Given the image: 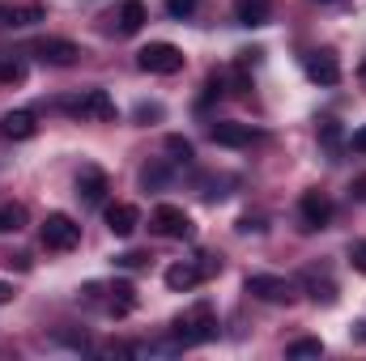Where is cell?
Here are the masks:
<instances>
[{
	"label": "cell",
	"instance_id": "obj_28",
	"mask_svg": "<svg viewBox=\"0 0 366 361\" xmlns=\"http://www.w3.org/2000/svg\"><path fill=\"white\" fill-rule=\"evenodd\" d=\"M162 115V106L158 102H145V106H137V119H158Z\"/></svg>",
	"mask_w": 366,
	"mask_h": 361
},
{
	"label": "cell",
	"instance_id": "obj_10",
	"mask_svg": "<svg viewBox=\"0 0 366 361\" xmlns=\"http://www.w3.org/2000/svg\"><path fill=\"white\" fill-rule=\"evenodd\" d=\"M47 21V9L39 0L30 4H0V30H26V26H39Z\"/></svg>",
	"mask_w": 366,
	"mask_h": 361
},
{
	"label": "cell",
	"instance_id": "obj_1",
	"mask_svg": "<svg viewBox=\"0 0 366 361\" xmlns=\"http://www.w3.org/2000/svg\"><path fill=\"white\" fill-rule=\"evenodd\" d=\"M209 340H217V315L204 302L175 319V345L179 349H187V345H209Z\"/></svg>",
	"mask_w": 366,
	"mask_h": 361
},
{
	"label": "cell",
	"instance_id": "obj_5",
	"mask_svg": "<svg viewBox=\"0 0 366 361\" xmlns=\"http://www.w3.org/2000/svg\"><path fill=\"white\" fill-rule=\"evenodd\" d=\"M69 115L77 119H94V123H111L119 111H115V98L107 90H86L77 102H69Z\"/></svg>",
	"mask_w": 366,
	"mask_h": 361
},
{
	"label": "cell",
	"instance_id": "obj_18",
	"mask_svg": "<svg viewBox=\"0 0 366 361\" xmlns=\"http://www.w3.org/2000/svg\"><path fill=\"white\" fill-rule=\"evenodd\" d=\"M132 306H137V289H132L128 280H115V285H111V298H107V310L119 319V315H128Z\"/></svg>",
	"mask_w": 366,
	"mask_h": 361
},
{
	"label": "cell",
	"instance_id": "obj_21",
	"mask_svg": "<svg viewBox=\"0 0 366 361\" xmlns=\"http://www.w3.org/2000/svg\"><path fill=\"white\" fill-rule=\"evenodd\" d=\"M307 285H311V298H315V302H337V285H332V280H315V276H307Z\"/></svg>",
	"mask_w": 366,
	"mask_h": 361
},
{
	"label": "cell",
	"instance_id": "obj_7",
	"mask_svg": "<svg viewBox=\"0 0 366 361\" xmlns=\"http://www.w3.org/2000/svg\"><path fill=\"white\" fill-rule=\"evenodd\" d=\"M209 141L222 145V149H247L256 141V128L252 123H234V119H217V123H209Z\"/></svg>",
	"mask_w": 366,
	"mask_h": 361
},
{
	"label": "cell",
	"instance_id": "obj_19",
	"mask_svg": "<svg viewBox=\"0 0 366 361\" xmlns=\"http://www.w3.org/2000/svg\"><path fill=\"white\" fill-rule=\"evenodd\" d=\"M21 225H26V208L13 204V200H4L0 204V234H17Z\"/></svg>",
	"mask_w": 366,
	"mask_h": 361
},
{
	"label": "cell",
	"instance_id": "obj_14",
	"mask_svg": "<svg viewBox=\"0 0 366 361\" xmlns=\"http://www.w3.org/2000/svg\"><path fill=\"white\" fill-rule=\"evenodd\" d=\"M137 225H141V208H137V204H111V208H107V230H111L115 238H128Z\"/></svg>",
	"mask_w": 366,
	"mask_h": 361
},
{
	"label": "cell",
	"instance_id": "obj_23",
	"mask_svg": "<svg viewBox=\"0 0 366 361\" xmlns=\"http://www.w3.org/2000/svg\"><path fill=\"white\" fill-rule=\"evenodd\" d=\"M149 264V255L145 251H128V255H115V268H124V272H137V268H145Z\"/></svg>",
	"mask_w": 366,
	"mask_h": 361
},
{
	"label": "cell",
	"instance_id": "obj_6",
	"mask_svg": "<svg viewBox=\"0 0 366 361\" xmlns=\"http://www.w3.org/2000/svg\"><path fill=\"white\" fill-rule=\"evenodd\" d=\"M302 68H307V77H311L315 86H341V60H337L332 47L311 51V56L302 60Z\"/></svg>",
	"mask_w": 366,
	"mask_h": 361
},
{
	"label": "cell",
	"instance_id": "obj_26",
	"mask_svg": "<svg viewBox=\"0 0 366 361\" xmlns=\"http://www.w3.org/2000/svg\"><path fill=\"white\" fill-rule=\"evenodd\" d=\"M350 264L358 272H366V243H354V247H350Z\"/></svg>",
	"mask_w": 366,
	"mask_h": 361
},
{
	"label": "cell",
	"instance_id": "obj_13",
	"mask_svg": "<svg viewBox=\"0 0 366 361\" xmlns=\"http://www.w3.org/2000/svg\"><path fill=\"white\" fill-rule=\"evenodd\" d=\"M107 175L98 171V166H81V175H77V200L81 204H102V195H107Z\"/></svg>",
	"mask_w": 366,
	"mask_h": 361
},
{
	"label": "cell",
	"instance_id": "obj_24",
	"mask_svg": "<svg viewBox=\"0 0 366 361\" xmlns=\"http://www.w3.org/2000/svg\"><path fill=\"white\" fill-rule=\"evenodd\" d=\"M0 81H13V86H17V81H26V68H21L17 60H4V64H0Z\"/></svg>",
	"mask_w": 366,
	"mask_h": 361
},
{
	"label": "cell",
	"instance_id": "obj_2",
	"mask_svg": "<svg viewBox=\"0 0 366 361\" xmlns=\"http://www.w3.org/2000/svg\"><path fill=\"white\" fill-rule=\"evenodd\" d=\"M149 230H154L158 238H171V243H187V238L196 234L192 217L183 213L179 204H158V208L149 213Z\"/></svg>",
	"mask_w": 366,
	"mask_h": 361
},
{
	"label": "cell",
	"instance_id": "obj_20",
	"mask_svg": "<svg viewBox=\"0 0 366 361\" xmlns=\"http://www.w3.org/2000/svg\"><path fill=\"white\" fill-rule=\"evenodd\" d=\"M320 353H324V345H320L315 336H302V340H290V345H285V357H294V361L320 357Z\"/></svg>",
	"mask_w": 366,
	"mask_h": 361
},
{
	"label": "cell",
	"instance_id": "obj_12",
	"mask_svg": "<svg viewBox=\"0 0 366 361\" xmlns=\"http://www.w3.org/2000/svg\"><path fill=\"white\" fill-rule=\"evenodd\" d=\"M34 132H39V115L34 111H9L0 119V136L4 141H30Z\"/></svg>",
	"mask_w": 366,
	"mask_h": 361
},
{
	"label": "cell",
	"instance_id": "obj_9",
	"mask_svg": "<svg viewBox=\"0 0 366 361\" xmlns=\"http://www.w3.org/2000/svg\"><path fill=\"white\" fill-rule=\"evenodd\" d=\"M34 56H39L43 64L69 68V64H77V60H81V47H77L73 39H39V43H34Z\"/></svg>",
	"mask_w": 366,
	"mask_h": 361
},
{
	"label": "cell",
	"instance_id": "obj_15",
	"mask_svg": "<svg viewBox=\"0 0 366 361\" xmlns=\"http://www.w3.org/2000/svg\"><path fill=\"white\" fill-rule=\"evenodd\" d=\"M145 21H149V9H145L141 0H124V4L115 9V30H119V34H137Z\"/></svg>",
	"mask_w": 366,
	"mask_h": 361
},
{
	"label": "cell",
	"instance_id": "obj_29",
	"mask_svg": "<svg viewBox=\"0 0 366 361\" xmlns=\"http://www.w3.org/2000/svg\"><path fill=\"white\" fill-rule=\"evenodd\" d=\"M350 149H354V153H366V123L354 132V136H350Z\"/></svg>",
	"mask_w": 366,
	"mask_h": 361
},
{
	"label": "cell",
	"instance_id": "obj_27",
	"mask_svg": "<svg viewBox=\"0 0 366 361\" xmlns=\"http://www.w3.org/2000/svg\"><path fill=\"white\" fill-rule=\"evenodd\" d=\"M239 230H243V234H252V230L260 234V230H264V217H252V213H247V217H239Z\"/></svg>",
	"mask_w": 366,
	"mask_h": 361
},
{
	"label": "cell",
	"instance_id": "obj_16",
	"mask_svg": "<svg viewBox=\"0 0 366 361\" xmlns=\"http://www.w3.org/2000/svg\"><path fill=\"white\" fill-rule=\"evenodd\" d=\"M204 276H209V272L200 268V264H171V268H167V289L187 293V289H196Z\"/></svg>",
	"mask_w": 366,
	"mask_h": 361
},
{
	"label": "cell",
	"instance_id": "obj_3",
	"mask_svg": "<svg viewBox=\"0 0 366 361\" xmlns=\"http://www.w3.org/2000/svg\"><path fill=\"white\" fill-rule=\"evenodd\" d=\"M137 64L145 73H154V77H175V73H183L187 60H183V51L175 43H149V47L137 51Z\"/></svg>",
	"mask_w": 366,
	"mask_h": 361
},
{
	"label": "cell",
	"instance_id": "obj_8",
	"mask_svg": "<svg viewBox=\"0 0 366 361\" xmlns=\"http://www.w3.org/2000/svg\"><path fill=\"white\" fill-rule=\"evenodd\" d=\"M247 293L260 298V302H269V306L294 302V285H290L285 276H247Z\"/></svg>",
	"mask_w": 366,
	"mask_h": 361
},
{
	"label": "cell",
	"instance_id": "obj_25",
	"mask_svg": "<svg viewBox=\"0 0 366 361\" xmlns=\"http://www.w3.org/2000/svg\"><path fill=\"white\" fill-rule=\"evenodd\" d=\"M196 4H200V0H167V13H171V17H192Z\"/></svg>",
	"mask_w": 366,
	"mask_h": 361
},
{
	"label": "cell",
	"instance_id": "obj_4",
	"mask_svg": "<svg viewBox=\"0 0 366 361\" xmlns=\"http://www.w3.org/2000/svg\"><path fill=\"white\" fill-rule=\"evenodd\" d=\"M39 238H43V247H47V251H73V247L81 243V225H77L69 213H47V221H43Z\"/></svg>",
	"mask_w": 366,
	"mask_h": 361
},
{
	"label": "cell",
	"instance_id": "obj_11",
	"mask_svg": "<svg viewBox=\"0 0 366 361\" xmlns=\"http://www.w3.org/2000/svg\"><path fill=\"white\" fill-rule=\"evenodd\" d=\"M298 213H302V225H307V230H324V225L332 221V200H328L320 187H315V191H302Z\"/></svg>",
	"mask_w": 366,
	"mask_h": 361
},
{
	"label": "cell",
	"instance_id": "obj_30",
	"mask_svg": "<svg viewBox=\"0 0 366 361\" xmlns=\"http://www.w3.org/2000/svg\"><path fill=\"white\" fill-rule=\"evenodd\" d=\"M4 302H13V285H4V280H0V306H4Z\"/></svg>",
	"mask_w": 366,
	"mask_h": 361
},
{
	"label": "cell",
	"instance_id": "obj_32",
	"mask_svg": "<svg viewBox=\"0 0 366 361\" xmlns=\"http://www.w3.org/2000/svg\"><path fill=\"white\" fill-rule=\"evenodd\" d=\"M320 4H328V0H320Z\"/></svg>",
	"mask_w": 366,
	"mask_h": 361
},
{
	"label": "cell",
	"instance_id": "obj_31",
	"mask_svg": "<svg viewBox=\"0 0 366 361\" xmlns=\"http://www.w3.org/2000/svg\"><path fill=\"white\" fill-rule=\"evenodd\" d=\"M354 195H358V200L366 204V179H358V183H354Z\"/></svg>",
	"mask_w": 366,
	"mask_h": 361
},
{
	"label": "cell",
	"instance_id": "obj_17",
	"mask_svg": "<svg viewBox=\"0 0 366 361\" xmlns=\"http://www.w3.org/2000/svg\"><path fill=\"white\" fill-rule=\"evenodd\" d=\"M234 17H239V26H269V17H273V0H239L234 4Z\"/></svg>",
	"mask_w": 366,
	"mask_h": 361
},
{
	"label": "cell",
	"instance_id": "obj_22",
	"mask_svg": "<svg viewBox=\"0 0 366 361\" xmlns=\"http://www.w3.org/2000/svg\"><path fill=\"white\" fill-rule=\"evenodd\" d=\"M167 153H175L171 162H192V141H183V136H167Z\"/></svg>",
	"mask_w": 366,
	"mask_h": 361
}]
</instances>
